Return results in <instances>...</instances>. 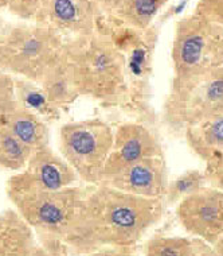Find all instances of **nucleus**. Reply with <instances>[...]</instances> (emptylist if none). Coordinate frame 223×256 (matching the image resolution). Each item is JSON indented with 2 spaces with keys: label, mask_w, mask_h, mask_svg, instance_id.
Masks as SVG:
<instances>
[{
  "label": "nucleus",
  "mask_w": 223,
  "mask_h": 256,
  "mask_svg": "<svg viewBox=\"0 0 223 256\" xmlns=\"http://www.w3.org/2000/svg\"><path fill=\"white\" fill-rule=\"evenodd\" d=\"M163 216V200L98 185L86 194L65 243L79 255L102 248L131 250Z\"/></svg>",
  "instance_id": "obj_1"
},
{
  "label": "nucleus",
  "mask_w": 223,
  "mask_h": 256,
  "mask_svg": "<svg viewBox=\"0 0 223 256\" xmlns=\"http://www.w3.org/2000/svg\"><path fill=\"white\" fill-rule=\"evenodd\" d=\"M86 190L78 186L51 190L38 185L24 170L7 182V196L34 230L65 242L82 206Z\"/></svg>",
  "instance_id": "obj_2"
},
{
  "label": "nucleus",
  "mask_w": 223,
  "mask_h": 256,
  "mask_svg": "<svg viewBox=\"0 0 223 256\" xmlns=\"http://www.w3.org/2000/svg\"><path fill=\"white\" fill-rule=\"evenodd\" d=\"M78 96L116 102L127 89L125 60L109 40L92 38L82 49L65 52Z\"/></svg>",
  "instance_id": "obj_3"
},
{
  "label": "nucleus",
  "mask_w": 223,
  "mask_h": 256,
  "mask_svg": "<svg viewBox=\"0 0 223 256\" xmlns=\"http://www.w3.org/2000/svg\"><path fill=\"white\" fill-rule=\"evenodd\" d=\"M223 114V66L201 74L174 77L163 106V120L174 131Z\"/></svg>",
  "instance_id": "obj_4"
},
{
  "label": "nucleus",
  "mask_w": 223,
  "mask_h": 256,
  "mask_svg": "<svg viewBox=\"0 0 223 256\" xmlns=\"http://www.w3.org/2000/svg\"><path fill=\"white\" fill-rule=\"evenodd\" d=\"M174 77L201 74L223 66V27L190 14L175 26L171 49Z\"/></svg>",
  "instance_id": "obj_5"
},
{
  "label": "nucleus",
  "mask_w": 223,
  "mask_h": 256,
  "mask_svg": "<svg viewBox=\"0 0 223 256\" xmlns=\"http://www.w3.org/2000/svg\"><path fill=\"white\" fill-rule=\"evenodd\" d=\"M109 124L101 119L66 123L59 131V151L79 180L100 185L113 146Z\"/></svg>",
  "instance_id": "obj_6"
},
{
  "label": "nucleus",
  "mask_w": 223,
  "mask_h": 256,
  "mask_svg": "<svg viewBox=\"0 0 223 256\" xmlns=\"http://www.w3.org/2000/svg\"><path fill=\"white\" fill-rule=\"evenodd\" d=\"M63 53L59 42L48 32L18 31L0 46V70L42 82Z\"/></svg>",
  "instance_id": "obj_7"
},
{
  "label": "nucleus",
  "mask_w": 223,
  "mask_h": 256,
  "mask_svg": "<svg viewBox=\"0 0 223 256\" xmlns=\"http://www.w3.org/2000/svg\"><path fill=\"white\" fill-rule=\"evenodd\" d=\"M176 217L191 238L214 246L223 238V192L203 186L178 204Z\"/></svg>",
  "instance_id": "obj_8"
},
{
  "label": "nucleus",
  "mask_w": 223,
  "mask_h": 256,
  "mask_svg": "<svg viewBox=\"0 0 223 256\" xmlns=\"http://www.w3.org/2000/svg\"><path fill=\"white\" fill-rule=\"evenodd\" d=\"M168 170L164 156L145 158L128 164L102 178L106 185L129 194L163 200L168 189Z\"/></svg>",
  "instance_id": "obj_9"
},
{
  "label": "nucleus",
  "mask_w": 223,
  "mask_h": 256,
  "mask_svg": "<svg viewBox=\"0 0 223 256\" xmlns=\"http://www.w3.org/2000/svg\"><path fill=\"white\" fill-rule=\"evenodd\" d=\"M158 156H164L162 143L149 128L139 123H124L113 134V146L102 178L128 164Z\"/></svg>",
  "instance_id": "obj_10"
},
{
  "label": "nucleus",
  "mask_w": 223,
  "mask_h": 256,
  "mask_svg": "<svg viewBox=\"0 0 223 256\" xmlns=\"http://www.w3.org/2000/svg\"><path fill=\"white\" fill-rule=\"evenodd\" d=\"M42 188L59 190L73 186L78 176L62 155L54 152L48 146L31 154L26 168H23Z\"/></svg>",
  "instance_id": "obj_11"
},
{
  "label": "nucleus",
  "mask_w": 223,
  "mask_h": 256,
  "mask_svg": "<svg viewBox=\"0 0 223 256\" xmlns=\"http://www.w3.org/2000/svg\"><path fill=\"white\" fill-rule=\"evenodd\" d=\"M44 252L36 243L34 228L16 209L0 213V256H39Z\"/></svg>",
  "instance_id": "obj_12"
},
{
  "label": "nucleus",
  "mask_w": 223,
  "mask_h": 256,
  "mask_svg": "<svg viewBox=\"0 0 223 256\" xmlns=\"http://www.w3.org/2000/svg\"><path fill=\"white\" fill-rule=\"evenodd\" d=\"M0 120L12 131L13 135L23 144L32 150V152L48 146L47 126L27 106L16 104L12 110L1 116Z\"/></svg>",
  "instance_id": "obj_13"
},
{
  "label": "nucleus",
  "mask_w": 223,
  "mask_h": 256,
  "mask_svg": "<svg viewBox=\"0 0 223 256\" xmlns=\"http://www.w3.org/2000/svg\"><path fill=\"white\" fill-rule=\"evenodd\" d=\"M190 150L203 162L223 151V114L211 116L184 131Z\"/></svg>",
  "instance_id": "obj_14"
},
{
  "label": "nucleus",
  "mask_w": 223,
  "mask_h": 256,
  "mask_svg": "<svg viewBox=\"0 0 223 256\" xmlns=\"http://www.w3.org/2000/svg\"><path fill=\"white\" fill-rule=\"evenodd\" d=\"M40 84L43 88V96L46 100L54 106H66L78 98V93L75 90L71 80L70 70L66 64L65 53L61 61L48 72Z\"/></svg>",
  "instance_id": "obj_15"
},
{
  "label": "nucleus",
  "mask_w": 223,
  "mask_h": 256,
  "mask_svg": "<svg viewBox=\"0 0 223 256\" xmlns=\"http://www.w3.org/2000/svg\"><path fill=\"white\" fill-rule=\"evenodd\" d=\"M168 0H118L112 12L129 26L144 30Z\"/></svg>",
  "instance_id": "obj_16"
},
{
  "label": "nucleus",
  "mask_w": 223,
  "mask_h": 256,
  "mask_svg": "<svg viewBox=\"0 0 223 256\" xmlns=\"http://www.w3.org/2000/svg\"><path fill=\"white\" fill-rule=\"evenodd\" d=\"M32 150L23 144L0 120V168L19 172L26 168Z\"/></svg>",
  "instance_id": "obj_17"
},
{
  "label": "nucleus",
  "mask_w": 223,
  "mask_h": 256,
  "mask_svg": "<svg viewBox=\"0 0 223 256\" xmlns=\"http://www.w3.org/2000/svg\"><path fill=\"white\" fill-rule=\"evenodd\" d=\"M51 10L55 20L65 26H83L90 12L89 3L85 0H53Z\"/></svg>",
  "instance_id": "obj_18"
},
{
  "label": "nucleus",
  "mask_w": 223,
  "mask_h": 256,
  "mask_svg": "<svg viewBox=\"0 0 223 256\" xmlns=\"http://www.w3.org/2000/svg\"><path fill=\"white\" fill-rule=\"evenodd\" d=\"M193 246V238H153L145 246L144 256H190Z\"/></svg>",
  "instance_id": "obj_19"
},
{
  "label": "nucleus",
  "mask_w": 223,
  "mask_h": 256,
  "mask_svg": "<svg viewBox=\"0 0 223 256\" xmlns=\"http://www.w3.org/2000/svg\"><path fill=\"white\" fill-rule=\"evenodd\" d=\"M205 182H207L205 177V172L191 170V172H184L180 176L176 181L168 184L166 197L170 201H176V200L184 198L186 196L191 194L195 190L201 189L205 186Z\"/></svg>",
  "instance_id": "obj_20"
},
{
  "label": "nucleus",
  "mask_w": 223,
  "mask_h": 256,
  "mask_svg": "<svg viewBox=\"0 0 223 256\" xmlns=\"http://www.w3.org/2000/svg\"><path fill=\"white\" fill-rule=\"evenodd\" d=\"M18 104L15 96V84L11 74L0 70V118Z\"/></svg>",
  "instance_id": "obj_21"
},
{
  "label": "nucleus",
  "mask_w": 223,
  "mask_h": 256,
  "mask_svg": "<svg viewBox=\"0 0 223 256\" xmlns=\"http://www.w3.org/2000/svg\"><path fill=\"white\" fill-rule=\"evenodd\" d=\"M194 14L223 27V0H199Z\"/></svg>",
  "instance_id": "obj_22"
},
{
  "label": "nucleus",
  "mask_w": 223,
  "mask_h": 256,
  "mask_svg": "<svg viewBox=\"0 0 223 256\" xmlns=\"http://www.w3.org/2000/svg\"><path fill=\"white\" fill-rule=\"evenodd\" d=\"M205 177L210 186L223 192V151L213 155L205 162Z\"/></svg>",
  "instance_id": "obj_23"
},
{
  "label": "nucleus",
  "mask_w": 223,
  "mask_h": 256,
  "mask_svg": "<svg viewBox=\"0 0 223 256\" xmlns=\"http://www.w3.org/2000/svg\"><path fill=\"white\" fill-rule=\"evenodd\" d=\"M190 256H221L218 252L215 251V248L210 244L202 242L199 238H194V246L191 255Z\"/></svg>",
  "instance_id": "obj_24"
},
{
  "label": "nucleus",
  "mask_w": 223,
  "mask_h": 256,
  "mask_svg": "<svg viewBox=\"0 0 223 256\" xmlns=\"http://www.w3.org/2000/svg\"><path fill=\"white\" fill-rule=\"evenodd\" d=\"M88 256H135L129 250L124 248H102L96 252L89 254Z\"/></svg>",
  "instance_id": "obj_25"
},
{
  "label": "nucleus",
  "mask_w": 223,
  "mask_h": 256,
  "mask_svg": "<svg viewBox=\"0 0 223 256\" xmlns=\"http://www.w3.org/2000/svg\"><path fill=\"white\" fill-rule=\"evenodd\" d=\"M117 2L118 0H98V3L104 7V10H108V11H113Z\"/></svg>",
  "instance_id": "obj_26"
},
{
  "label": "nucleus",
  "mask_w": 223,
  "mask_h": 256,
  "mask_svg": "<svg viewBox=\"0 0 223 256\" xmlns=\"http://www.w3.org/2000/svg\"><path fill=\"white\" fill-rule=\"evenodd\" d=\"M213 247L215 248V251L218 252L219 255L223 256V238H219L218 242H217V243H215L214 246H213Z\"/></svg>",
  "instance_id": "obj_27"
},
{
  "label": "nucleus",
  "mask_w": 223,
  "mask_h": 256,
  "mask_svg": "<svg viewBox=\"0 0 223 256\" xmlns=\"http://www.w3.org/2000/svg\"><path fill=\"white\" fill-rule=\"evenodd\" d=\"M40 256H47V254H43V255H40Z\"/></svg>",
  "instance_id": "obj_28"
}]
</instances>
